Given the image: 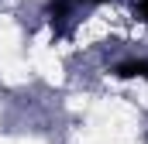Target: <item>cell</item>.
Instances as JSON below:
<instances>
[{
    "label": "cell",
    "instance_id": "cell-1",
    "mask_svg": "<svg viewBox=\"0 0 148 144\" xmlns=\"http://www.w3.org/2000/svg\"><path fill=\"white\" fill-rule=\"evenodd\" d=\"M117 79H148V58H138V62H121L117 69H114Z\"/></svg>",
    "mask_w": 148,
    "mask_h": 144
},
{
    "label": "cell",
    "instance_id": "cell-2",
    "mask_svg": "<svg viewBox=\"0 0 148 144\" xmlns=\"http://www.w3.org/2000/svg\"><path fill=\"white\" fill-rule=\"evenodd\" d=\"M138 10H141V17L148 21V0H141V7H138Z\"/></svg>",
    "mask_w": 148,
    "mask_h": 144
},
{
    "label": "cell",
    "instance_id": "cell-3",
    "mask_svg": "<svg viewBox=\"0 0 148 144\" xmlns=\"http://www.w3.org/2000/svg\"><path fill=\"white\" fill-rule=\"evenodd\" d=\"M73 3H107V0H73Z\"/></svg>",
    "mask_w": 148,
    "mask_h": 144
}]
</instances>
